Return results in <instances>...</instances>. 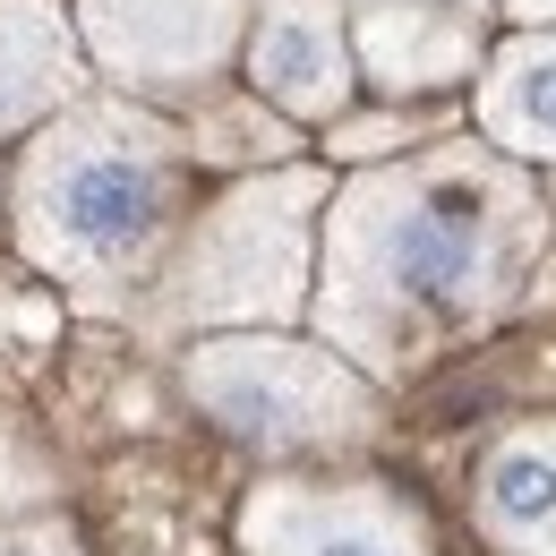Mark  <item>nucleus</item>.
<instances>
[{
	"instance_id": "obj_6",
	"label": "nucleus",
	"mask_w": 556,
	"mask_h": 556,
	"mask_svg": "<svg viewBox=\"0 0 556 556\" xmlns=\"http://www.w3.org/2000/svg\"><path fill=\"white\" fill-rule=\"evenodd\" d=\"M77 26L121 86L198 94L240 43V0H77Z\"/></svg>"
},
{
	"instance_id": "obj_4",
	"label": "nucleus",
	"mask_w": 556,
	"mask_h": 556,
	"mask_svg": "<svg viewBox=\"0 0 556 556\" xmlns=\"http://www.w3.org/2000/svg\"><path fill=\"white\" fill-rule=\"evenodd\" d=\"M308 214H317V172H275V180L231 189L172 249L138 326L146 334H198V326L300 317V300H308Z\"/></svg>"
},
{
	"instance_id": "obj_3",
	"label": "nucleus",
	"mask_w": 556,
	"mask_h": 556,
	"mask_svg": "<svg viewBox=\"0 0 556 556\" xmlns=\"http://www.w3.org/2000/svg\"><path fill=\"white\" fill-rule=\"evenodd\" d=\"M180 394L266 463H326L386 437L377 386L343 351L291 343V334H206L180 351Z\"/></svg>"
},
{
	"instance_id": "obj_1",
	"label": "nucleus",
	"mask_w": 556,
	"mask_h": 556,
	"mask_svg": "<svg viewBox=\"0 0 556 556\" xmlns=\"http://www.w3.org/2000/svg\"><path fill=\"white\" fill-rule=\"evenodd\" d=\"M540 257V198L480 146H437L343 189L326 223L317 334L359 377H419L437 351L496 326Z\"/></svg>"
},
{
	"instance_id": "obj_7",
	"label": "nucleus",
	"mask_w": 556,
	"mask_h": 556,
	"mask_svg": "<svg viewBox=\"0 0 556 556\" xmlns=\"http://www.w3.org/2000/svg\"><path fill=\"white\" fill-rule=\"evenodd\" d=\"M471 522L496 556H556V412L514 419L480 454Z\"/></svg>"
},
{
	"instance_id": "obj_15",
	"label": "nucleus",
	"mask_w": 556,
	"mask_h": 556,
	"mask_svg": "<svg viewBox=\"0 0 556 556\" xmlns=\"http://www.w3.org/2000/svg\"><path fill=\"white\" fill-rule=\"evenodd\" d=\"M505 17H531V26H548V17H556V0H505Z\"/></svg>"
},
{
	"instance_id": "obj_12",
	"label": "nucleus",
	"mask_w": 556,
	"mask_h": 556,
	"mask_svg": "<svg viewBox=\"0 0 556 556\" xmlns=\"http://www.w3.org/2000/svg\"><path fill=\"white\" fill-rule=\"evenodd\" d=\"M52 300H35V291H17V282L0 275V368H26L35 351L52 343Z\"/></svg>"
},
{
	"instance_id": "obj_13",
	"label": "nucleus",
	"mask_w": 556,
	"mask_h": 556,
	"mask_svg": "<svg viewBox=\"0 0 556 556\" xmlns=\"http://www.w3.org/2000/svg\"><path fill=\"white\" fill-rule=\"evenodd\" d=\"M26 505H52V463L26 445L17 419H0V514H26Z\"/></svg>"
},
{
	"instance_id": "obj_11",
	"label": "nucleus",
	"mask_w": 556,
	"mask_h": 556,
	"mask_svg": "<svg viewBox=\"0 0 556 556\" xmlns=\"http://www.w3.org/2000/svg\"><path fill=\"white\" fill-rule=\"evenodd\" d=\"M480 121L514 154H556V35L496 52V70L480 86Z\"/></svg>"
},
{
	"instance_id": "obj_10",
	"label": "nucleus",
	"mask_w": 556,
	"mask_h": 556,
	"mask_svg": "<svg viewBox=\"0 0 556 556\" xmlns=\"http://www.w3.org/2000/svg\"><path fill=\"white\" fill-rule=\"evenodd\" d=\"M359 52L386 86H437V77L471 70V26L428 0H377L359 17Z\"/></svg>"
},
{
	"instance_id": "obj_8",
	"label": "nucleus",
	"mask_w": 556,
	"mask_h": 556,
	"mask_svg": "<svg viewBox=\"0 0 556 556\" xmlns=\"http://www.w3.org/2000/svg\"><path fill=\"white\" fill-rule=\"evenodd\" d=\"M249 77H257L266 103L300 112V121L343 112V94H351V43H343L334 0H266L257 43H249Z\"/></svg>"
},
{
	"instance_id": "obj_5",
	"label": "nucleus",
	"mask_w": 556,
	"mask_h": 556,
	"mask_svg": "<svg viewBox=\"0 0 556 556\" xmlns=\"http://www.w3.org/2000/svg\"><path fill=\"white\" fill-rule=\"evenodd\" d=\"M240 556H437V531L386 480H266L240 505Z\"/></svg>"
},
{
	"instance_id": "obj_14",
	"label": "nucleus",
	"mask_w": 556,
	"mask_h": 556,
	"mask_svg": "<svg viewBox=\"0 0 556 556\" xmlns=\"http://www.w3.org/2000/svg\"><path fill=\"white\" fill-rule=\"evenodd\" d=\"M0 556H86V548H77V531L61 514H9L0 522Z\"/></svg>"
},
{
	"instance_id": "obj_9",
	"label": "nucleus",
	"mask_w": 556,
	"mask_h": 556,
	"mask_svg": "<svg viewBox=\"0 0 556 556\" xmlns=\"http://www.w3.org/2000/svg\"><path fill=\"white\" fill-rule=\"evenodd\" d=\"M77 86V35L61 0H0V138L61 112Z\"/></svg>"
},
{
	"instance_id": "obj_2",
	"label": "nucleus",
	"mask_w": 556,
	"mask_h": 556,
	"mask_svg": "<svg viewBox=\"0 0 556 556\" xmlns=\"http://www.w3.org/2000/svg\"><path fill=\"white\" fill-rule=\"evenodd\" d=\"M180 214V138L138 103H70L17 163V249L77 308H129Z\"/></svg>"
}]
</instances>
